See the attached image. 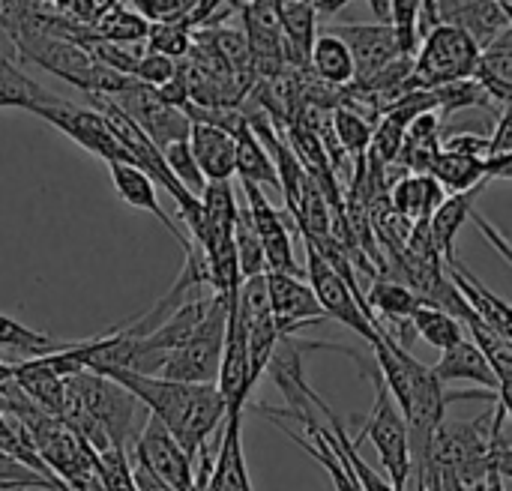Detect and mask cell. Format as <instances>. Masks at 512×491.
<instances>
[{
	"label": "cell",
	"instance_id": "1",
	"mask_svg": "<svg viewBox=\"0 0 512 491\" xmlns=\"http://www.w3.org/2000/svg\"><path fill=\"white\" fill-rule=\"evenodd\" d=\"M96 375L120 384L135 396L153 420H159L174 441L195 459L201 447L210 444V435L225 423V402L216 384H180L159 375H138L126 369H96Z\"/></svg>",
	"mask_w": 512,
	"mask_h": 491
},
{
	"label": "cell",
	"instance_id": "2",
	"mask_svg": "<svg viewBox=\"0 0 512 491\" xmlns=\"http://www.w3.org/2000/svg\"><path fill=\"white\" fill-rule=\"evenodd\" d=\"M147 417V408L120 384L96 372H78L66 378L63 408L57 420H63L81 441H87L93 453H126V444H135Z\"/></svg>",
	"mask_w": 512,
	"mask_h": 491
},
{
	"label": "cell",
	"instance_id": "3",
	"mask_svg": "<svg viewBox=\"0 0 512 491\" xmlns=\"http://www.w3.org/2000/svg\"><path fill=\"white\" fill-rule=\"evenodd\" d=\"M480 45L453 24H435L417 45L405 90H435L474 75Z\"/></svg>",
	"mask_w": 512,
	"mask_h": 491
},
{
	"label": "cell",
	"instance_id": "4",
	"mask_svg": "<svg viewBox=\"0 0 512 491\" xmlns=\"http://www.w3.org/2000/svg\"><path fill=\"white\" fill-rule=\"evenodd\" d=\"M231 300H237V297H222V294L210 297V306H207L201 324L192 330V336L180 348H174L168 354V360L159 369V378L180 381V384H216Z\"/></svg>",
	"mask_w": 512,
	"mask_h": 491
},
{
	"label": "cell",
	"instance_id": "5",
	"mask_svg": "<svg viewBox=\"0 0 512 491\" xmlns=\"http://www.w3.org/2000/svg\"><path fill=\"white\" fill-rule=\"evenodd\" d=\"M303 237V234H300ZM306 243V285L312 288L318 306L324 309L327 321H339L342 327L354 330L357 336H363L369 345H375L378 330H375V315L366 309V303L360 300V291L354 285H348L333 264L303 237Z\"/></svg>",
	"mask_w": 512,
	"mask_h": 491
},
{
	"label": "cell",
	"instance_id": "6",
	"mask_svg": "<svg viewBox=\"0 0 512 491\" xmlns=\"http://www.w3.org/2000/svg\"><path fill=\"white\" fill-rule=\"evenodd\" d=\"M372 384H375V405L363 420V432L357 435L354 444L360 441H372L384 471L390 474V483L399 491H405V483L411 480V450H408V426L402 411L396 408L393 396L387 393L378 369L369 372Z\"/></svg>",
	"mask_w": 512,
	"mask_h": 491
},
{
	"label": "cell",
	"instance_id": "7",
	"mask_svg": "<svg viewBox=\"0 0 512 491\" xmlns=\"http://www.w3.org/2000/svg\"><path fill=\"white\" fill-rule=\"evenodd\" d=\"M30 114H36L39 120L51 123L54 129H60L66 138H72L78 147H84L87 153L105 159L108 165L111 162H129V153L126 147L120 144V138L114 135V129L108 126V120L96 111V108H84V105H75L63 96H54L48 105H39L33 108Z\"/></svg>",
	"mask_w": 512,
	"mask_h": 491
},
{
	"label": "cell",
	"instance_id": "8",
	"mask_svg": "<svg viewBox=\"0 0 512 491\" xmlns=\"http://www.w3.org/2000/svg\"><path fill=\"white\" fill-rule=\"evenodd\" d=\"M108 99V96H105ZM111 102L162 150V147H168V144H174V141H186L189 138V126H192V120L180 111V108H174V105H168L153 87H147V84H138L135 78L117 93V96H111Z\"/></svg>",
	"mask_w": 512,
	"mask_h": 491
},
{
	"label": "cell",
	"instance_id": "9",
	"mask_svg": "<svg viewBox=\"0 0 512 491\" xmlns=\"http://www.w3.org/2000/svg\"><path fill=\"white\" fill-rule=\"evenodd\" d=\"M237 315L246 333V348H249V372L252 381L258 384L261 375L267 372V363L279 345V327L267 300V288H264V276H252L243 279L240 294H237Z\"/></svg>",
	"mask_w": 512,
	"mask_h": 491
},
{
	"label": "cell",
	"instance_id": "10",
	"mask_svg": "<svg viewBox=\"0 0 512 491\" xmlns=\"http://www.w3.org/2000/svg\"><path fill=\"white\" fill-rule=\"evenodd\" d=\"M132 462L144 465L150 474H156L174 491H189L195 483V459L153 417L144 420V426L132 444Z\"/></svg>",
	"mask_w": 512,
	"mask_h": 491
},
{
	"label": "cell",
	"instance_id": "11",
	"mask_svg": "<svg viewBox=\"0 0 512 491\" xmlns=\"http://www.w3.org/2000/svg\"><path fill=\"white\" fill-rule=\"evenodd\" d=\"M333 36H339L351 57H354V81L366 84L375 75H381L390 63H396L402 54V45L396 39V30L390 21H375V24H330L327 27Z\"/></svg>",
	"mask_w": 512,
	"mask_h": 491
},
{
	"label": "cell",
	"instance_id": "12",
	"mask_svg": "<svg viewBox=\"0 0 512 491\" xmlns=\"http://www.w3.org/2000/svg\"><path fill=\"white\" fill-rule=\"evenodd\" d=\"M243 192H246V213L252 219V228L258 234V243H261V252H264V273H288V276H297V258H294V246H291V216L288 213H279L264 189L252 186V183H240Z\"/></svg>",
	"mask_w": 512,
	"mask_h": 491
},
{
	"label": "cell",
	"instance_id": "13",
	"mask_svg": "<svg viewBox=\"0 0 512 491\" xmlns=\"http://www.w3.org/2000/svg\"><path fill=\"white\" fill-rule=\"evenodd\" d=\"M264 288H267V300L279 327V339L282 336H297L303 327L309 324H324L327 315L318 306L312 288L300 279V276H288V273H264Z\"/></svg>",
	"mask_w": 512,
	"mask_h": 491
},
{
	"label": "cell",
	"instance_id": "14",
	"mask_svg": "<svg viewBox=\"0 0 512 491\" xmlns=\"http://www.w3.org/2000/svg\"><path fill=\"white\" fill-rule=\"evenodd\" d=\"M444 273H447V279L453 282V288L459 291V297L465 300V306L474 312V318L480 321V324H486L492 333H498V336H504V339H512V315H510V306L498 297V294H492L459 258H453V261H447V267H444Z\"/></svg>",
	"mask_w": 512,
	"mask_h": 491
},
{
	"label": "cell",
	"instance_id": "15",
	"mask_svg": "<svg viewBox=\"0 0 512 491\" xmlns=\"http://www.w3.org/2000/svg\"><path fill=\"white\" fill-rule=\"evenodd\" d=\"M432 375H435L441 384H456V381L480 384V387H486L492 396H498V405H510V393L501 390V381H498V375L492 372L486 354H483L471 339H462L459 345L447 348V351L441 354V360L432 366Z\"/></svg>",
	"mask_w": 512,
	"mask_h": 491
},
{
	"label": "cell",
	"instance_id": "16",
	"mask_svg": "<svg viewBox=\"0 0 512 491\" xmlns=\"http://www.w3.org/2000/svg\"><path fill=\"white\" fill-rule=\"evenodd\" d=\"M243 417H228L219 429V447L204 491H255L243 453Z\"/></svg>",
	"mask_w": 512,
	"mask_h": 491
},
{
	"label": "cell",
	"instance_id": "17",
	"mask_svg": "<svg viewBox=\"0 0 512 491\" xmlns=\"http://www.w3.org/2000/svg\"><path fill=\"white\" fill-rule=\"evenodd\" d=\"M108 171H111V183H114L120 201H126V204L135 207V210L150 213L153 219H159V222L165 225V231H168V234L183 246V252H186V249H189V237H186V234L180 231V225L162 210V204H159V198H156V183H153L141 168L126 165V162H111Z\"/></svg>",
	"mask_w": 512,
	"mask_h": 491
},
{
	"label": "cell",
	"instance_id": "18",
	"mask_svg": "<svg viewBox=\"0 0 512 491\" xmlns=\"http://www.w3.org/2000/svg\"><path fill=\"white\" fill-rule=\"evenodd\" d=\"M189 150L198 162V171L204 174L207 183H225L234 177V135L207 126V123H192L189 126Z\"/></svg>",
	"mask_w": 512,
	"mask_h": 491
},
{
	"label": "cell",
	"instance_id": "19",
	"mask_svg": "<svg viewBox=\"0 0 512 491\" xmlns=\"http://www.w3.org/2000/svg\"><path fill=\"white\" fill-rule=\"evenodd\" d=\"M279 33L285 66L306 69L312 42L318 36V12L309 0H285L279 6Z\"/></svg>",
	"mask_w": 512,
	"mask_h": 491
},
{
	"label": "cell",
	"instance_id": "20",
	"mask_svg": "<svg viewBox=\"0 0 512 491\" xmlns=\"http://www.w3.org/2000/svg\"><path fill=\"white\" fill-rule=\"evenodd\" d=\"M486 186H489V183H480V186L465 189V192H453V195L444 198V201L435 207V213L429 216V234H432L435 249H438V255L444 258V264L456 258V252H453V249H456V234L462 231V225H465L468 216L474 213V201L483 195Z\"/></svg>",
	"mask_w": 512,
	"mask_h": 491
},
{
	"label": "cell",
	"instance_id": "21",
	"mask_svg": "<svg viewBox=\"0 0 512 491\" xmlns=\"http://www.w3.org/2000/svg\"><path fill=\"white\" fill-rule=\"evenodd\" d=\"M486 93L489 99L510 105L512 96V30H504L501 36H495L486 48H480L474 75H471Z\"/></svg>",
	"mask_w": 512,
	"mask_h": 491
},
{
	"label": "cell",
	"instance_id": "22",
	"mask_svg": "<svg viewBox=\"0 0 512 491\" xmlns=\"http://www.w3.org/2000/svg\"><path fill=\"white\" fill-rule=\"evenodd\" d=\"M444 189L432 174H405L393 183L390 189V204L399 219L405 222H429L435 207L444 201Z\"/></svg>",
	"mask_w": 512,
	"mask_h": 491
},
{
	"label": "cell",
	"instance_id": "23",
	"mask_svg": "<svg viewBox=\"0 0 512 491\" xmlns=\"http://www.w3.org/2000/svg\"><path fill=\"white\" fill-rule=\"evenodd\" d=\"M306 69H312V75L327 87L354 84V57H351L348 45L339 36H333L330 30H318Z\"/></svg>",
	"mask_w": 512,
	"mask_h": 491
},
{
	"label": "cell",
	"instance_id": "24",
	"mask_svg": "<svg viewBox=\"0 0 512 491\" xmlns=\"http://www.w3.org/2000/svg\"><path fill=\"white\" fill-rule=\"evenodd\" d=\"M198 204H201V216H204L201 249L213 246L216 240H228L234 234V222H237V213H240V204H237L231 180L207 183L204 192L198 195Z\"/></svg>",
	"mask_w": 512,
	"mask_h": 491
},
{
	"label": "cell",
	"instance_id": "25",
	"mask_svg": "<svg viewBox=\"0 0 512 491\" xmlns=\"http://www.w3.org/2000/svg\"><path fill=\"white\" fill-rule=\"evenodd\" d=\"M234 174L240 177V183H252L258 189H279V180H276V168H273V159L267 153V147L261 144V138L252 132L249 123H243L237 132H234Z\"/></svg>",
	"mask_w": 512,
	"mask_h": 491
},
{
	"label": "cell",
	"instance_id": "26",
	"mask_svg": "<svg viewBox=\"0 0 512 491\" xmlns=\"http://www.w3.org/2000/svg\"><path fill=\"white\" fill-rule=\"evenodd\" d=\"M54 99V93H48L39 81H33L18 60L0 48V108H21V111H33L39 105H48Z\"/></svg>",
	"mask_w": 512,
	"mask_h": 491
},
{
	"label": "cell",
	"instance_id": "27",
	"mask_svg": "<svg viewBox=\"0 0 512 491\" xmlns=\"http://www.w3.org/2000/svg\"><path fill=\"white\" fill-rule=\"evenodd\" d=\"M423 306V300L402 282H393V279H378L372 288H369V300H366V309L369 312H378L375 318L381 321H411V315Z\"/></svg>",
	"mask_w": 512,
	"mask_h": 491
},
{
	"label": "cell",
	"instance_id": "28",
	"mask_svg": "<svg viewBox=\"0 0 512 491\" xmlns=\"http://www.w3.org/2000/svg\"><path fill=\"white\" fill-rule=\"evenodd\" d=\"M90 33L96 39H102V42H111V45H138L147 36V21L135 9H126L123 3H114L111 9H105L96 18Z\"/></svg>",
	"mask_w": 512,
	"mask_h": 491
},
{
	"label": "cell",
	"instance_id": "29",
	"mask_svg": "<svg viewBox=\"0 0 512 491\" xmlns=\"http://www.w3.org/2000/svg\"><path fill=\"white\" fill-rule=\"evenodd\" d=\"M411 330H414L426 345L438 348L441 354L465 339V333H462V327H459V318L447 315L444 309L426 306V303L411 315Z\"/></svg>",
	"mask_w": 512,
	"mask_h": 491
},
{
	"label": "cell",
	"instance_id": "30",
	"mask_svg": "<svg viewBox=\"0 0 512 491\" xmlns=\"http://www.w3.org/2000/svg\"><path fill=\"white\" fill-rule=\"evenodd\" d=\"M330 132H333L336 144L348 156H354L357 162L366 159V150H369V141H372V120H366L363 114L342 105L330 120Z\"/></svg>",
	"mask_w": 512,
	"mask_h": 491
},
{
	"label": "cell",
	"instance_id": "31",
	"mask_svg": "<svg viewBox=\"0 0 512 491\" xmlns=\"http://www.w3.org/2000/svg\"><path fill=\"white\" fill-rule=\"evenodd\" d=\"M234 255H237V267H240V279H252V276H264V252L258 243V234L252 228V219L246 213V207H240L237 222H234Z\"/></svg>",
	"mask_w": 512,
	"mask_h": 491
},
{
	"label": "cell",
	"instance_id": "32",
	"mask_svg": "<svg viewBox=\"0 0 512 491\" xmlns=\"http://www.w3.org/2000/svg\"><path fill=\"white\" fill-rule=\"evenodd\" d=\"M192 36H195V30L186 21H150L144 42L150 51L177 60L192 51V42H195Z\"/></svg>",
	"mask_w": 512,
	"mask_h": 491
},
{
	"label": "cell",
	"instance_id": "33",
	"mask_svg": "<svg viewBox=\"0 0 512 491\" xmlns=\"http://www.w3.org/2000/svg\"><path fill=\"white\" fill-rule=\"evenodd\" d=\"M162 159H165L171 177H174L192 198H198V195L204 192L207 180H204V174L198 171V162H195V156H192V150H189V141H174V144L162 147Z\"/></svg>",
	"mask_w": 512,
	"mask_h": 491
},
{
	"label": "cell",
	"instance_id": "34",
	"mask_svg": "<svg viewBox=\"0 0 512 491\" xmlns=\"http://www.w3.org/2000/svg\"><path fill=\"white\" fill-rule=\"evenodd\" d=\"M96 477H99L102 491H138L135 480H132L129 453H123V450L96 453Z\"/></svg>",
	"mask_w": 512,
	"mask_h": 491
},
{
	"label": "cell",
	"instance_id": "35",
	"mask_svg": "<svg viewBox=\"0 0 512 491\" xmlns=\"http://www.w3.org/2000/svg\"><path fill=\"white\" fill-rule=\"evenodd\" d=\"M174 75H177V63L171 57H165V54H156V51H141L138 54V63L132 69V78L138 84L153 87V90L165 87Z\"/></svg>",
	"mask_w": 512,
	"mask_h": 491
},
{
	"label": "cell",
	"instance_id": "36",
	"mask_svg": "<svg viewBox=\"0 0 512 491\" xmlns=\"http://www.w3.org/2000/svg\"><path fill=\"white\" fill-rule=\"evenodd\" d=\"M0 486L9 491H57L48 480H42L39 474H33L3 450H0Z\"/></svg>",
	"mask_w": 512,
	"mask_h": 491
},
{
	"label": "cell",
	"instance_id": "37",
	"mask_svg": "<svg viewBox=\"0 0 512 491\" xmlns=\"http://www.w3.org/2000/svg\"><path fill=\"white\" fill-rule=\"evenodd\" d=\"M135 12L150 21H189L198 0H132Z\"/></svg>",
	"mask_w": 512,
	"mask_h": 491
},
{
	"label": "cell",
	"instance_id": "38",
	"mask_svg": "<svg viewBox=\"0 0 512 491\" xmlns=\"http://www.w3.org/2000/svg\"><path fill=\"white\" fill-rule=\"evenodd\" d=\"M441 150L462 153V156H477V159H489V138L474 135V132H459V135H450L441 144Z\"/></svg>",
	"mask_w": 512,
	"mask_h": 491
},
{
	"label": "cell",
	"instance_id": "39",
	"mask_svg": "<svg viewBox=\"0 0 512 491\" xmlns=\"http://www.w3.org/2000/svg\"><path fill=\"white\" fill-rule=\"evenodd\" d=\"M489 156H512V111L510 105L501 108L498 126L489 135Z\"/></svg>",
	"mask_w": 512,
	"mask_h": 491
},
{
	"label": "cell",
	"instance_id": "40",
	"mask_svg": "<svg viewBox=\"0 0 512 491\" xmlns=\"http://www.w3.org/2000/svg\"><path fill=\"white\" fill-rule=\"evenodd\" d=\"M132 480H135V489L138 491H174L168 483H162L156 474H150L144 465H132Z\"/></svg>",
	"mask_w": 512,
	"mask_h": 491
},
{
	"label": "cell",
	"instance_id": "41",
	"mask_svg": "<svg viewBox=\"0 0 512 491\" xmlns=\"http://www.w3.org/2000/svg\"><path fill=\"white\" fill-rule=\"evenodd\" d=\"M348 3H354V0H315L312 6H315V12H321V15H336L342 6H348Z\"/></svg>",
	"mask_w": 512,
	"mask_h": 491
},
{
	"label": "cell",
	"instance_id": "42",
	"mask_svg": "<svg viewBox=\"0 0 512 491\" xmlns=\"http://www.w3.org/2000/svg\"><path fill=\"white\" fill-rule=\"evenodd\" d=\"M12 381V363H3L0 360V387H6Z\"/></svg>",
	"mask_w": 512,
	"mask_h": 491
},
{
	"label": "cell",
	"instance_id": "43",
	"mask_svg": "<svg viewBox=\"0 0 512 491\" xmlns=\"http://www.w3.org/2000/svg\"><path fill=\"white\" fill-rule=\"evenodd\" d=\"M372 6H375V15L381 21H387V0H372Z\"/></svg>",
	"mask_w": 512,
	"mask_h": 491
},
{
	"label": "cell",
	"instance_id": "44",
	"mask_svg": "<svg viewBox=\"0 0 512 491\" xmlns=\"http://www.w3.org/2000/svg\"><path fill=\"white\" fill-rule=\"evenodd\" d=\"M6 426H9V414H6V408H3V402H0V438L6 435Z\"/></svg>",
	"mask_w": 512,
	"mask_h": 491
},
{
	"label": "cell",
	"instance_id": "45",
	"mask_svg": "<svg viewBox=\"0 0 512 491\" xmlns=\"http://www.w3.org/2000/svg\"><path fill=\"white\" fill-rule=\"evenodd\" d=\"M309 3H315V0H309Z\"/></svg>",
	"mask_w": 512,
	"mask_h": 491
}]
</instances>
